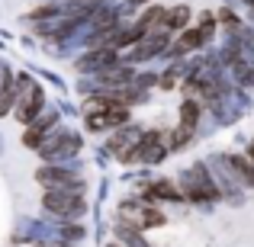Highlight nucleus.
<instances>
[{
    "mask_svg": "<svg viewBox=\"0 0 254 247\" xmlns=\"http://www.w3.org/2000/svg\"><path fill=\"white\" fill-rule=\"evenodd\" d=\"M212 32H216V13L206 10L203 16H199V23H196V26H187V29H180V39L168 49V58H177V61H180L187 51L203 49V45L212 39Z\"/></svg>",
    "mask_w": 254,
    "mask_h": 247,
    "instance_id": "f03ea898",
    "label": "nucleus"
},
{
    "mask_svg": "<svg viewBox=\"0 0 254 247\" xmlns=\"http://www.w3.org/2000/svg\"><path fill=\"white\" fill-rule=\"evenodd\" d=\"M36 180L45 186V190H74V193H84V180L74 177L68 167L62 164H49V167H39L36 170Z\"/></svg>",
    "mask_w": 254,
    "mask_h": 247,
    "instance_id": "6e6552de",
    "label": "nucleus"
},
{
    "mask_svg": "<svg viewBox=\"0 0 254 247\" xmlns=\"http://www.w3.org/2000/svg\"><path fill=\"white\" fill-rule=\"evenodd\" d=\"M168 42H171V32L151 29V32H145V36L135 42V49L129 51V58H126V61H129V64H142V61H148V58L161 55V51L168 49Z\"/></svg>",
    "mask_w": 254,
    "mask_h": 247,
    "instance_id": "1a4fd4ad",
    "label": "nucleus"
},
{
    "mask_svg": "<svg viewBox=\"0 0 254 247\" xmlns=\"http://www.w3.org/2000/svg\"><path fill=\"white\" fill-rule=\"evenodd\" d=\"M203 122V99L196 97H187L184 103H180V112H177V125L180 129H190L196 132V125Z\"/></svg>",
    "mask_w": 254,
    "mask_h": 247,
    "instance_id": "4468645a",
    "label": "nucleus"
},
{
    "mask_svg": "<svg viewBox=\"0 0 254 247\" xmlns=\"http://www.w3.org/2000/svg\"><path fill=\"white\" fill-rule=\"evenodd\" d=\"M81 145H84L81 135H74V132H68V129H52V135L39 145V154L49 164H62V161H68L71 154H77Z\"/></svg>",
    "mask_w": 254,
    "mask_h": 247,
    "instance_id": "20e7f679",
    "label": "nucleus"
},
{
    "mask_svg": "<svg viewBox=\"0 0 254 247\" xmlns=\"http://www.w3.org/2000/svg\"><path fill=\"white\" fill-rule=\"evenodd\" d=\"M180 186H184V196L187 199H193V202H199V205H209V202H216L219 196H222V190H219L216 183H212V177H209V170H206L203 164H193L190 170L180 177Z\"/></svg>",
    "mask_w": 254,
    "mask_h": 247,
    "instance_id": "7ed1b4c3",
    "label": "nucleus"
},
{
    "mask_svg": "<svg viewBox=\"0 0 254 247\" xmlns=\"http://www.w3.org/2000/svg\"><path fill=\"white\" fill-rule=\"evenodd\" d=\"M42 209L58 215V218H81L87 212V202H84L81 193H74V190H45Z\"/></svg>",
    "mask_w": 254,
    "mask_h": 247,
    "instance_id": "39448f33",
    "label": "nucleus"
},
{
    "mask_svg": "<svg viewBox=\"0 0 254 247\" xmlns=\"http://www.w3.org/2000/svg\"><path fill=\"white\" fill-rule=\"evenodd\" d=\"M55 125H58V116H55L52 109H45L42 116H36L29 125H26V132H23V145H26V148H36V151H39V145L49 138V132L55 129Z\"/></svg>",
    "mask_w": 254,
    "mask_h": 247,
    "instance_id": "9b49d317",
    "label": "nucleus"
},
{
    "mask_svg": "<svg viewBox=\"0 0 254 247\" xmlns=\"http://www.w3.org/2000/svg\"><path fill=\"white\" fill-rule=\"evenodd\" d=\"M164 157H168V138H164V132L151 129V132H142V138L129 151L126 164H161Z\"/></svg>",
    "mask_w": 254,
    "mask_h": 247,
    "instance_id": "423d86ee",
    "label": "nucleus"
},
{
    "mask_svg": "<svg viewBox=\"0 0 254 247\" xmlns=\"http://www.w3.org/2000/svg\"><path fill=\"white\" fill-rule=\"evenodd\" d=\"M225 164H229L235 173H242L248 186H254V161H251V157H245V154H229V157H225Z\"/></svg>",
    "mask_w": 254,
    "mask_h": 247,
    "instance_id": "dca6fc26",
    "label": "nucleus"
},
{
    "mask_svg": "<svg viewBox=\"0 0 254 247\" xmlns=\"http://www.w3.org/2000/svg\"><path fill=\"white\" fill-rule=\"evenodd\" d=\"M145 202H155V199H168V202H180L184 193L180 186H174L171 180H155V183H145V193H142Z\"/></svg>",
    "mask_w": 254,
    "mask_h": 247,
    "instance_id": "ddd939ff",
    "label": "nucleus"
},
{
    "mask_svg": "<svg viewBox=\"0 0 254 247\" xmlns=\"http://www.w3.org/2000/svg\"><path fill=\"white\" fill-rule=\"evenodd\" d=\"M145 3H151V0H126V3H123V10H119V13H126V16H129V13H135V10H142V6Z\"/></svg>",
    "mask_w": 254,
    "mask_h": 247,
    "instance_id": "f3484780",
    "label": "nucleus"
},
{
    "mask_svg": "<svg viewBox=\"0 0 254 247\" xmlns=\"http://www.w3.org/2000/svg\"><path fill=\"white\" fill-rule=\"evenodd\" d=\"M142 132H145L142 125H129V122H126V125H119V129H116V135H113L110 142H106V148H110L113 154H116L119 161L126 164V157H129V151H132V148L138 145V138H142Z\"/></svg>",
    "mask_w": 254,
    "mask_h": 247,
    "instance_id": "9d476101",
    "label": "nucleus"
},
{
    "mask_svg": "<svg viewBox=\"0 0 254 247\" xmlns=\"http://www.w3.org/2000/svg\"><path fill=\"white\" fill-rule=\"evenodd\" d=\"M190 16H193V10L187 3L168 6V10H164V19H161V29L164 32H180V29H187V26H190Z\"/></svg>",
    "mask_w": 254,
    "mask_h": 247,
    "instance_id": "2eb2a0df",
    "label": "nucleus"
},
{
    "mask_svg": "<svg viewBox=\"0 0 254 247\" xmlns=\"http://www.w3.org/2000/svg\"><path fill=\"white\" fill-rule=\"evenodd\" d=\"M36 247H71V244H64V241H39Z\"/></svg>",
    "mask_w": 254,
    "mask_h": 247,
    "instance_id": "a211bd4d",
    "label": "nucleus"
},
{
    "mask_svg": "<svg viewBox=\"0 0 254 247\" xmlns=\"http://www.w3.org/2000/svg\"><path fill=\"white\" fill-rule=\"evenodd\" d=\"M119 222L129 225V228H135V231H145V228H158V225H164L168 218H164L155 205H148V202H123Z\"/></svg>",
    "mask_w": 254,
    "mask_h": 247,
    "instance_id": "0eeeda50",
    "label": "nucleus"
},
{
    "mask_svg": "<svg viewBox=\"0 0 254 247\" xmlns=\"http://www.w3.org/2000/svg\"><path fill=\"white\" fill-rule=\"evenodd\" d=\"M45 112V90L42 84H36L29 74H19L16 77V103H13V116L16 122L29 125L36 116Z\"/></svg>",
    "mask_w": 254,
    "mask_h": 247,
    "instance_id": "f257e3e1",
    "label": "nucleus"
},
{
    "mask_svg": "<svg viewBox=\"0 0 254 247\" xmlns=\"http://www.w3.org/2000/svg\"><path fill=\"white\" fill-rule=\"evenodd\" d=\"M248 157H251V161H254V142L248 145Z\"/></svg>",
    "mask_w": 254,
    "mask_h": 247,
    "instance_id": "6ab92c4d",
    "label": "nucleus"
},
{
    "mask_svg": "<svg viewBox=\"0 0 254 247\" xmlns=\"http://www.w3.org/2000/svg\"><path fill=\"white\" fill-rule=\"evenodd\" d=\"M110 247H123V244H110Z\"/></svg>",
    "mask_w": 254,
    "mask_h": 247,
    "instance_id": "aec40b11",
    "label": "nucleus"
},
{
    "mask_svg": "<svg viewBox=\"0 0 254 247\" xmlns=\"http://www.w3.org/2000/svg\"><path fill=\"white\" fill-rule=\"evenodd\" d=\"M116 61H119L116 49H90L84 58H77V61H74V68L81 71V74H97V71L110 68V64H116Z\"/></svg>",
    "mask_w": 254,
    "mask_h": 247,
    "instance_id": "f8f14e48",
    "label": "nucleus"
}]
</instances>
